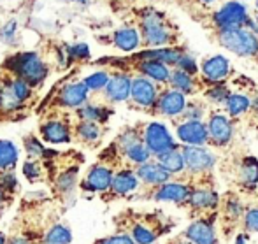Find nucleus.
<instances>
[{"label":"nucleus","instance_id":"5fc2aeb1","mask_svg":"<svg viewBox=\"0 0 258 244\" xmlns=\"http://www.w3.org/2000/svg\"><path fill=\"white\" fill-rule=\"evenodd\" d=\"M6 242H7L6 234H4V232H0V244H6Z\"/></svg>","mask_w":258,"mask_h":244},{"label":"nucleus","instance_id":"603ef678","mask_svg":"<svg viewBox=\"0 0 258 244\" xmlns=\"http://www.w3.org/2000/svg\"><path fill=\"white\" fill-rule=\"evenodd\" d=\"M249 111H253L255 114H258V97L251 100V109H249Z\"/></svg>","mask_w":258,"mask_h":244},{"label":"nucleus","instance_id":"f704fd0d","mask_svg":"<svg viewBox=\"0 0 258 244\" xmlns=\"http://www.w3.org/2000/svg\"><path fill=\"white\" fill-rule=\"evenodd\" d=\"M72 242V232L65 225H53L44 234L42 244H71Z\"/></svg>","mask_w":258,"mask_h":244},{"label":"nucleus","instance_id":"9d476101","mask_svg":"<svg viewBox=\"0 0 258 244\" xmlns=\"http://www.w3.org/2000/svg\"><path fill=\"white\" fill-rule=\"evenodd\" d=\"M146 190L148 192L143 195L144 199L155 200V202H172L176 206L183 207L188 195H190V183L183 179H177V177H172L167 183L158 185V187L153 188H146Z\"/></svg>","mask_w":258,"mask_h":244},{"label":"nucleus","instance_id":"aec40b11","mask_svg":"<svg viewBox=\"0 0 258 244\" xmlns=\"http://www.w3.org/2000/svg\"><path fill=\"white\" fill-rule=\"evenodd\" d=\"M130 86H132V78L126 72H116L109 76V81L104 88L105 100L118 104V102H126L130 98Z\"/></svg>","mask_w":258,"mask_h":244},{"label":"nucleus","instance_id":"7ed1b4c3","mask_svg":"<svg viewBox=\"0 0 258 244\" xmlns=\"http://www.w3.org/2000/svg\"><path fill=\"white\" fill-rule=\"evenodd\" d=\"M4 69L9 72L13 78H18L25 81L27 85L39 86L46 78H48V64L34 51L28 53L13 54L6 60Z\"/></svg>","mask_w":258,"mask_h":244},{"label":"nucleus","instance_id":"a19ab883","mask_svg":"<svg viewBox=\"0 0 258 244\" xmlns=\"http://www.w3.org/2000/svg\"><path fill=\"white\" fill-rule=\"evenodd\" d=\"M25 149H27L28 156H30L32 160H34V158H42V156H44V151H46L44 144H42L35 136H27V137H25Z\"/></svg>","mask_w":258,"mask_h":244},{"label":"nucleus","instance_id":"ea45409f","mask_svg":"<svg viewBox=\"0 0 258 244\" xmlns=\"http://www.w3.org/2000/svg\"><path fill=\"white\" fill-rule=\"evenodd\" d=\"M21 107H23V105L14 100L13 95L7 92V88L2 85V81H0V112H2V114H11V112L18 111V109H21Z\"/></svg>","mask_w":258,"mask_h":244},{"label":"nucleus","instance_id":"2eb2a0df","mask_svg":"<svg viewBox=\"0 0 258 244\" xmlns=\"http://www.w3.org/2000/svg\"><path fill=\"white\" fill-rule=\"evenodd\" d=\"M228 74H230V62L221 54H213L206 58L201 65V81L202 85L206 83V86L225 83Z\"/></svg>","mask_w":258,"mask_h":244},{"label":"nucleus","instance_id":"0eeeda50","mask_svg":"<svg viewBox=\"0 0 258 244\" xmlns=\"http://www.w3.org/2000/svg\"><path fill=\"white\" fill-rule=\"evenodd\" d=\"M141 42L150 48H169L174 41V32L169 28L163 16L156 11H148L141 20Z\"/></svg>","mask_w":258,"mask_h":244},{"label":"nucleus","instance_id":"4c0bfd02","mask_svg":"<svg viewBox=\"0 0 258 244\" xmlns=\"http://www.w3.org/2000/svg\"><path fill=\"white\" fill-rule=\"evenodd\" d=\"M239 230L246 235L258 234V206L255 207H246L244 216L241 221V228Z\"/></svg>","mask_w":258,"mask_h":244},{"label":"nucleus","instance_id":"f8f14e48","mask_svg":"<svg viewBox=\"0 0 258 244\" xmlns=\"http://www.w3.org/2000/svg\"><path fill=\"white\" fill-rule=\"evenodd\" d=\"M216 213L209 214L204 218H197L191 220V223L184 228L181 234L183 237H186L191 244H220L216 235Z\"/></svg>","mask_w":258,"mask_h":244},{"label":"nucleus","instance_id":"4be33fe9","mask_svg":"<svg viewBox=\"0 0 258 244\" xmlns=\"http://www.w3.org/2000/svg\"><path fill=\"white\" fill-rule=\"evenodd\" d=\"M139 190V179H137L136 172L132 169H121L118 172H114L111 181V187L105 194L111 197H126L134 192Z\"/></svg>","mask_w":258,"mask_h":244},{"label":"nucleus","instance_id":"f257e3e1","mask_svg":"<svg viewBox=\"0 0 258 244\" xmlns=\"http://www.w3.org/2000/svg\"><path fill=\"white\" fill-rule=\"evenodd\" d=\"M116 223L121 227V234H128L136 244H155L162 235L169 234L176 227V221L162 211H125L116 218Z\"/></svg>","mask_w":258,"mask_h":244},{"label":"nucleus","instance_id":"5701e85b","mask_svg":"<svg viewBox=\"0 0 258 244\" xmlns=\"http://www.w3.org/2000/svg\"><path fill=\"white\" fill-rule=\"evenodd\" d=\"M39 132L44 143L67 144L71 143V127L63 119H46L39 127Z\"/></svg>","mask_w":258,"mask_h":244},{"label":"nucleus","instance_id":"9b49d317","mask_svg":"<svg viewBox=\"0 0 258 244\" xmlns=\"http://www.w3.org/2000/svg\"><path fill=\"white\" fill-rule=\"evenodd\" d=\"M207 144L213 148H227L234 139V123L227 114L213 111L206 123Z\"/></svg>","mask_w":258,"mask_h":244},{"label":"nucleus","instance_id":"393cba45","mask_svg":"<svg viewBox=\"0 0 258 244\" xmlns=\"http://www.w3.org/2000/svg\"><path fill=\"white\" fill-rule=\"evenodd\" d=\"M167 85H170V88L177 90V92L186 97V95H195L201 90L202 81L197 79V76H190L186 72L179 71V69H174V71H170V78Z\"/></svg>","mask_w":258,"mask_h":244},{"label":"nucleus","instance_id":"09e8293b","mask_svg":"<svg viewBox=\"0 0 258 244\" xmlns=\"http://www.w3.org/2000/svg\"><path fill=\"white\" fill-rule=\"evenodd\" d=\"M167 244H191V242L188 241L186 237H183V234H177V235H174L172 239H169Z\"/></svg>","mask_w":258,"mask_h":244},{"label":"nucleus","instance_id":"a878e982","mask_svg":"<svg viewBox=\"0 0 258 244\" xmlns=\"http://www.w3.org/2000/svg\"><path fill=\"white\" fill-rule=\"evenodd\" d=\"M155 160L172 177L181 176V179L188 181L186 176H184V160H183V155H181V151H179V146L170 149V151H167V153H162V155H158V156H155ZM188 183H190V181H188Z\"/></svg>","mask_w":258,"mask_h":244},{"label":"nucleus","instance_id":"37998d69","mask_svg":"<svg viewBox=\"0 0 258 244\" xmlns=\"http://www.w3.org/2000/svg\"><path fill=\"white\" fill-rule=\"evenodd\" d=\"M23 174L28 181H39L42 177V169H41V163L37 160H27L23 163Z\"/></svg>","mask_w":258,"mask_h":244},{"label":"nucleus","instance_id":"e433bc0d","mask_svg":"<svg viewBox=\"0 0 258 244\" xmlns=\"http://www.w3.org/2000/svg\"><path fill=\"white\" fill-rule=\"evenodd\" d=\"M204 116H206V105L201 100H191L186 102L179 119L181 121H202Z\"/></svg>","mask_w":258,"mask_h":244},{"label":"nucleus","instance_id":"3c124183","mask_svg":"<svg viewBox=\"0 0 258 244\" xmlns=\"http://www.w3.org/2000/svg\"><path fill=\"white\" fill-rule=\"evenodd\" d=\"M235 244H249L248 242V235L242 234V232H239L237 237H235Z\"/></svg>","mask_w":258,"mask_h":244},{"label":"nucleus","instance_id":"b1692460","mask_svg":"<svg viewBox=\"0 0 258 244\" xmlns=\"http://www.w3.org/2000/svg\"><path fill=\"white\" fill-rule=\"evenodd\" d=\"M136 64L137 72H141V76L155 81L156 85H167L170 78V67H167L165 64L156 60H141L134 62Z\"/></svg>","mask_w":258,"mask_h":244},{"label":"nucleus","instance_id":"4d7b16f0","mask_svg":"<svg viewBox=\"0 0 258 244\" xmlns=\"http://www.w3.org/2000/svg\"><path fill=\"white\" fill-rule=\"evenodd\" d=\"M74 2H86V0H74Z\"/></svg>","mask_w":258,"mask_h":244},{"label":"nucleus","instance_id":"f03ea898","mask_svg":"<svg viewBox=\"0 0 258 244\" xmlns=\"http://www.w3.org/2000/svg\"><path fill=\"white\" fill-rule=\"evenodd\" d=\"M218 200H220V194L214 187V176L202 177V179L190 183V195H188L183 209H186L191 220H197V218H204L216 213Z\"/></svg>","mask_w":258,"mask_h":244},{"label":"nucleus","instance_id":"8fccbe9b","mask_svg":"<svg viewBox=\"0 0 258 244\" xmlns=\"http://www.w3.org/2000/svg\"><path fill=\"white\" fill-rule=\"evenodd\" d=\"M6 244H30V242H28V239H27V237H21V235H16V237H11Z\"/></svg>","mask_w":258,"mask_h":244},{"label":"nucleus","instance_id":"20e7f679","mask_svg":"<svg viewBox=\"0 0 258 244\" xmlns=\"http://www.w3.org/2000/svg\"><path fill=\"white\" fill-rule=\"evenodd\" d=\"M246 206L241 199V194L235 190H228L220 195L216 209V223L220 225V230L225 237L234 235L235 230L241 228V221L244 216Z\"/></svg>","mask_w":258,"mask_h":244},{"label":"nucleus","instance_id":"7c9ffc66","mask_svg":"<svg viewBox=\"0 0 258 244\" xmlns=\"http://www.w3.org/2000/svg\"><path fill=\"white\" fill-rule=\"evenodd\" d=\"M18 163V148L14 143L0 139V174L11 172Z\"/></svg>","mask_w":258,"mask_h":244},{"label":"nucleus","instance_id":"f3484780","mask_svg":"<svg viewBox=\"0 0 258 244\" xmlns=\"http://www.w3.org/2000/svg\"><path fill=\"white\" fill-rule=\"evenodd\" d=\"M184 105H186V97L183 93H179L177 90L167 88L160 92L155 102V107L151 111L156 112V114L169 116V118H179Z\"/></svg>","mask_w":258,"mask_h":244},{"label":"nucleus","instance_id":"79ce46f5","mask_svg":"<svg viewBox=\"0 0 258 244\" xmlns=\"http://www.w3.org/2000/svg\"><path fill=\"white\" fill-rule=\"evenodd\" d=\"M176 69H179V71L186 72V74H190V76H197L199 74V65H197V62H195V58L190 56L188 53L181 54L179 60H177V64H176Z\"/></svg>","mask_w":258,"mask_h":244},{"label":"nucleus","instance_id":"a211bd4d","mask_svg":"<svg viewBox=\"0 0 258 244\" xmlns=\"http://www.w3.org/2000/svg\"><path fill=\"white\" fill-rule=\"evenodd\" d=\"M90 92L85 85L81 83H69V85L61 86L58 92L54 104L58 107H67V109H78L88 102Z\"/></svg>","mask_w":258,"mask_h":244},{"label":"nucleus","instance_id":"423d86ee","mask_svg":"<svg viewBox=\"0 0 258 244\" xmlns=\"http://www.w3.org/2000/svg\"><path fill=\"white\" fill-rule=\"evenodd\" d=\"M223 172L237 187V194H256L258 190V158L255 156H241L225 167Z\"/></svg>","mask_w":258,"mask_h":244},{"label":"nucleus","instance_id":"a18cd8bd","mask_svg":"<svg viewBox=\"0 0 258 244\" xmlns=\"http://www.w3.org/2000/svg\"><path fill=\"white\" fill-rule=\"evenodd\" d=\"M93 244H136L132 241L128 234H114V235H107V237H102V239H97Z\"/></svg>","mask_w":258,"mask_h":244},{"label":"nucleus","instance_id":"49530a36","mask_svg":"<svg viewBox=\"0 0 258 244\" xmlns=\"http://www.w3.org/2000/svg\"><path fill=\"white\" fill-rule=\"evenodd\" d=\"M67 53L71 58H76V60H86L90 58V48L88 44H74V46H69Z\"/></svg>","mask_w":258,"mask_h":244},{"label":"nucleus","instance_id":"cd10ccee","mask_svg":"<svg viewBox=\"0 0 258 244\" xmlns=\"http://www.w3.org/2000/svg\"><path fill=\"white\" fill-rule=\"evenodd\" d=\"M2 85L7 88V92L13 95L14 100L18 102V104L25 105V102L30 98L32 95V86L27 85L25 81H21V79L18 78H13V76L9 74V78H4L2 79Z\"/></svg>","mask_w":258,"mask_h":244},{"label":"nucleus","instance_id":"c9c22d12","mask_svg":"<svg viewBox=\"0 0 258 244\" xmlns=\"http://www.w3.org/2000/svg\"><path fill=\"white\" fill-rule=\"evenodd\" d=\"M230 90L225 83H220V85H211L206 88L204 92V98L209 104L213 105H223L227 102V98L230 97Z\"/></svg>","mask_w":258,"mask_h":244},{"label":"nucleus","instance_id":"052dcab7","mask_svg":"<svg viewBox=\"0 0 258 244\" xmlns=\"http://www.w3.org/2000/svg\"><path fill=\"white\" fill-rule=\"evenodd\" d=\"M256 200H258V194H256Z\"/></svg>","mask_w":258,"mask_h":244},{"label":"nucleus","instance_id":"dca6fc26","mask_svg":"<svg viewBox=\"0 0 258 244\" xmlns=\"http://www.w3.org/2000/svg\"><path fill=\"white\" fill-rule=\"evenodd\" d=\"M160 95V88L155 81L139 76V78L132 79V86H130V98L134 104L139 105L143 109H153L155 102Z\"/></svg>","mask_w":258,"mask_h":244},{"label":"nucleus","instance_id":"58836bf2","mask_svg":"<svg viewBox=\"0 0 258 244\" xmlns=\"http://www.w3.org/2000/svg\"><path fill=\"white\" fill-rule=\"evenodd\" d=\"M107 81H109V74L105 71H100V72H93L88 78L83 79V85L88 88V92H100V90L105 88Z\"/></svg>","mask_w":258,"mask_h":244},{"label":"nucleus","instance_id":"6e6d98bb","mask_svg":"<svg viewBox=\"0 0 258 244\" xmlns=\"http://www.w3.org/2000/svg\"><path fill=\"white\" fill-rule=\"evenodd\" d=\"M202 4H213V2H216V0H201Z\"/></svg>","mask_w":258,"mask_h":244},{"label":"nucleus","instance_id":"72a5a7b5","mask_svg":"<svg viewBox=\"0 0 258 244\" xmlns=\"http://www.w3.org/2000/svg\"><path fill=\"white\" fill-rule=\"evenodd\" d=\"M76 183H78V169L71 167V169L58 174L56 179H54V188H56L58 194L67 195L76 188Z\"/></svg>","mask_w":258,"mask_h":244},{"label":"nucleus","instance_id":"864d4df0","mask_svg":"<svg viewBox=\"0 0 258 244\" xmlns=\"http://www.w3.org/2000/svg\"><path fill=\"white\" fill-rule=\"evenodd\" d=\"M4 200H6V194L0 190V213H2V206H4Z\"/></svg>","mask_w":258,"mask_h":244},{"label":"nucleus","instance_id":"1a4fd4ad","mask_svg":"<svg viewBox=\"0 0 258 244\" xmlns=\"http://www.w3.org/2000/svg\"><path fill=\"white\" fill-rule=\"evenodd\" d=\"M141 136H143V144L146 146L151 156H158L162 153H167L170 149L177 148L172 134L169 132V129L163 123L158 121L146 123L141 129Z\"/></svg>","mask_w":258,"mask_h":244},{"label":"nucleus","instance_id":"13d9d810","mask_svg":"<svg viewBox=\"0 0 258 244\" xmlns=\"http://www.w3.org/2000/svg\"><path fill=\"white\" fill-rule=\"evenodd\" d=\"M255 21H256V25H258V18H256V20H255Z\"/></svg>","mask_w":258,"mask_h":244},{"label":"nucleus","instance_id":"c85d7f7f","mask_svg":"<svg viewBox=\"0 0 258 244\" xmlns=\"http://www.w3.org/2000/svg\"><path fill=\"white\" fill-rule=\"evenodd\" d=\"M225 109H227L228 118H239V116L246 114L251 109V98L242 93H230V97L225 102Z\"/></svg>","mask_w":258,"mask_h":244},{"label":"nucleus","instance_id":"c03bdc74","mask_svg":"<svg viewBox=\"0 0 258 244\" xmlns=\"http://www.w3.org/2000/svg\"><path fill=\"white\" fill-rule=\"evenodd\" d=\"M0 190L4 194H13V192L18 190V179L13 172L0 174Z\"/></svg>","mask_w":258,"mask_h":244},{"label":"nucleus","instance_id":"c756f323","mask_svg":"<svg viewBox=\"0 0 258 244\" xmlns=\"http://www.w3.org/2000/svg\"><path fill=\"white\" fill-rule=\"evenodd\" d=\"M111 116V109L104 107V105H97V104H88L78 107V118L79 121H107V118Z\"/></svg>","mask_w":258,"mask_h":244},{"label":"nucleus","instance_id":"6e6552de","mask_svg":"<svg viewBox=\"0 0 258 244\" xmlns=\"http://www.w3.org/2000/svg\"><path fill=\"white\" fill-rule=\"evenodd\" d=\"M216 39L223 48L239 54V56L256 58L258 54V35L244 27L218 30Z\"/></svg>","mask_w":258,"mask_h":244},{"label":"nucleus","instance_id":"ddd939ff","mask_svg":"<svg viewBox=\"0 0 258 244\" xmlns=\"http://www.w3.org/2000/svg\"><path fill=\"white\" fill-rule=\"evenodd\" d=\"M249 14L246 6H242L241 2H227L213 14V23L218 30H223V28H239L244 27V23L248 21Z\"/></svg>","mask_w":258,"mask_h":244},{"label":"nucleus","instance_id":"473e14b6","mask_svg":"<svg viewBox=\"0 0 258 244\" xmlns=\"http://www.w3.org/2000/svg\"><path fill=\"white\" fill-rule=\"evenodd\" d=\"M119 156L126 158L130 163H132V165H136V167L143 165V163H146V162H150V160H151L150 151H148L146 146L143 144V141H139V143L128 146V148L125 149V151L119 153Z\"/></svg>","mask_w":258,"mask_h":244},{"label":"nucleus","instance_id":"680f3d73","mask_svg":"<svg viewBox=\"0 0 258 244\" xmlns=\"http://www.w3.org/2000/svg\"><path fill=\"white\" fill-rule=\"evenodd\" d=\"M256 119H258V114H256Z\"/></svg>","mask_w":258,"mask_h":244},{"label":"nucleus","instance_id":"4468645a","mask_svg":"<svg viewBox=\"0 0 258 244\" xmlns=\"http://www.w3.org/2000/svg\"><path fill=\"white\" fill-rule=\"evenodd\" d=\"M112 176H114L112 167L104 162H99L88 169L81 183V188L85 192H90V194H105L111 187Z\"/></svg>","mask_w":258,"mask_h":244},{"label":"nucleus","instance_id":"39448f33","mask_svg":"<svg viewBox=\"0 0 258 244\" xmlns=\"http://www.w3.org/2000/svg\"><path fill=\"white\" fill-rule=\"evenodd\" d=\"M184 160V176L190 181H197L202 177L213 176V169L216 167L218 158L204 146H183L179 148Z\"/></svg>","mask_w":258,"mask_h":244},{"label":"nucleus","instance_id":"6ab92c4d","mask_svg":"<svg viewBox=\"0 0 258 244\" xmlns=\"http://www.w3.org/2000/svg\"><path fill=\"white\" fill-rule=\"evenodd\" d=\"M176 136L186 146L207 144V129L204 121H179L176 125Z\"/></svg>","mask_w":258,"mask_h":244},{"label":"nucleus","instance_id":"2f4dec72","mask_svg":"<svg viewBox=\"0 0 258 244\" xmlns=\"http://www.w3.org/2000/svg\"><path fill=\"white\" fill-rule=\"evenodd\" d=\"M74 134L79 141H83V143H97V141L102 137V129L99 127V123L79 121L74 129Z\"/></svg>","mask_w":258,"mask_h":244},{"label":"nucleus","instance_id":"bf43d9fd","mask_svg":"<svg viewBox=\"0 0 258 244\" xmlns=\"http://www.w3.org/2000/svg\"><path fill=\"white\" fill-rule=\"evenodd\" d=\"M256 7H258V0H256Z\"/></svg>","mask_w":258,"mask_h":244},{"label":"nucleus","instance_id":"bb28decb","mask_svg":"<svg viewBox=\"0 0 258 244\" xmlns=\"http://www.w3.org/2000/svg\"><path fill=\"white\" fill-rule=\"evenodd\" d=\"M112 44L118 49L130 53V51H136L141 46V34L137 28L134 27H125L119 28L112 34Z\"/></svg>","mask_w":258,"mask_h":244},{"label":"nucleus","instance_id":"412c9836","mask_svg":"<svg viewBox=\"0 0 258 244\" xmlns=\"http://www.w3.org/2000/svg\"><path fill=\"white\" fill-rule=\"evenodd\" d=\"M134 172H136L139 183H143L146 188L158 187V185H163V183H167V181L172 179V176H170V174L167 172L156 160H150V162L136 167Z\"/></svg>","mask_w":258,"mask_h":244},{"label":"nucleus","instance_id":"de8ad7c7","mask_svg":"<svg viewBox=\"0 0 258 244\" xmlns=\"http://www.w3.org/2000/svg\"><path fill=\"white\" fill-rule=\"evenodd\" d=\"M16 28H18V21L11 20L9 23H6L0 28V39L6 42H11L14 39V34H16Z\"/></svg>","mask_w":258,"mask_h":244}]
</instances>
